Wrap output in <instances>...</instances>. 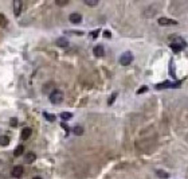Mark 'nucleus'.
<instances>
[{"mask_svg":"<svg viewBox=\"0 0 188 179\" xmlns=\"http://www.w3.org/2000/svg\"><path fill=\"white\" fill-rule=\"evenodd\" d=\"M73 131H74V133H75V135H82V133H83V128H82V127H78V125H77V127L74 128Z\"/></svg>","mask_w":188,"mask_h":179,"instance_id":"nucleus-21","label":"nucleus"},{"mask_svg":"<svg viewBox=\"0 0 188 179\" xmlns=\"http://www.w3.org/2000/svg\"><path fill=\"white\" fill-rule=\"evenodd\" d=\"M116 96H117V94H113V96L109 98V105H112V104H113V101L116 100Z\"/></svg>","mask_w":188,"mask_h":179,"instance_id":"nucleus-25","label":"nucleus"},{"mask_svg":"<svg viewBox=\"0 0 188 179\" xmlns=\"http://www.w3.org/2000/svg\"><path fill=\"white\" fill-rule=\"evenodd\" d=\"M35 159H36V155L34 152H28L27 155H26V163L31 164V163H34V162H35Z\"/></svg>","mask_w":188,"mask_h":179,"instance_id":"nucleus-9","label":"nucleus"},{"mask_svg":"<svg viewBox=\"0 0 188 179\" xmlns=\"http://www.w3.org/2000/svg\"><path fill=\"white\" fill-rule=\"evenodd\" d=\"M69 20H70L73 24H78V23L82 22V15L78 12H73L70 14V16H69Z\"/></svg>","mask_w":188,"mask_h":179,"instance_id":"nucleus-6","label":"nucleus"},{"mask_svg":"<svg viewBox=\"0 0 188 179\" xmlns=\"http://www.w3.org/2000/svg\"><path fill=\"white\" fill-rule=\"evenodd\" d=\"M69 1H70V0H55V4H57L58 7H65L69 4Z\"/></svg>","mask_w":188,"mask_h":179,"instance_id":"nucleus-19","label":"nucleus"},{"mask_svg":"<svg viewBox=\"0 0 188 179\" xmlns=\"http://www.w3.org/2000/svg\"><path fill=\"white\" fill-rule=\"evenodd\" d=\"M57 46L58 47H67L69 46V41L66 38H59L57 39Z\"/></svg>","mask_w":188,"mask_h":179,"instance_id":"nucleus-11","label":"nucleus"},{"mask_svg":"<svg viewBox=\"0 0 188 179\" xmlns=\"http://www.w3.org/2000/svg\"><path fill=\"white\" fill-rule=\"evenodd\" d=\"M23 152H24V147H23V145H18L16 150L13 151V155H15L16 158H19V156H22L23 155Z\"/></svg>","mask_w":188,"mask_h":179,"instance_id":"nucleus-12","label":"nucleus"},{"mask_svg":"<svg viewBox=\"0 0 188 179\" xmlns=\"http://www.w3.org/2000/svg\"><path fill=\"white\" fill-rule=\"evenodd\" d=\"M159 24L160 26H176L177 22L171 18H159Z\"/></svg>","mask_w":188,"mask_h":179,"instance_id":"nucleus-5","label":"nucleus"},{"mask_svg":"<svg viewBox=\"0 0 188 179\" xmlns=\"http://www.w3.org/2000/svg\"><path fill=\"white\" fill-rule=\"evenodd\" d=\"M104 36H106V38H110V36H112V34H110L109 31H105V32H104Z\"/></svg>","mask_w":188,"mask_h":179,"instance_id":"nucleus-26","label":"nucleus"},{"mask_svg":"<svg viewBox=\"0 0 188 179\" xmlns=\"http://www.w3.org/2000/svg\"><path fill=\"white\" fill-rule=\"evenodd\" d=\"M12 8H13V14H15V16H19L20 12H22V8H23V1L22 0H13L12 1Z\"/></svg>","mask_w":188,"mask_h":179,"instance_id":"nucleus-4","label":"nucleus"},{"mask_svg":"<svg viewBox=\"0 0 188 179\" xmlns=\"http://www.w3.org/2000/svg\"><path fill=\"white\" fill-rule=\"evenodd\" d=\"M83 3L89 7H96L99 3V0H83Z\"/></svg>","mask_w":188,"mask_h":179,"instance_id":"nucleus-16","label":"nucleus"},{"mask_svg":"<svg viewBox=\"0 0 188 179\" xmlns=\"http://www.w3.org/2000/svg\"><path fill=\"white\" fill-rule=\"evenodd\" d=\"M171 48H172L173 51H175V53H180V51L183 50V47L180 45H177V43H176V42H173V43H171Z\"/></svg>","mask_w":188,"mask_h":179,"instance_id":"nucleus-15","label":"nucleus"},{"mask_svg":"<svg viewBox=\"0 0 188 179\" xmlns=\"http://www.w3.org/2000/svg\"><path fill=\"white\" fill-rule=\"evenodd\" d=\"M176 43H177V45H180L183 48H184L185 46H187V43H185V42L183 41V38H176Z\"/></svg>","mask_w":188,"mask_h":179,"instance_id":"nucleus-22","label":"nucleus"},{"mask_svg":"<svg viewBox=\"0 0 188 179\" xmlns=\"http://www.w3.org/2000/svg\"><path fill=\"white\" fill-rule=\"evenodd\" d=\"M156 175L159 176V178H161V179H168L169 178V174L165 173V171H163V170H157Z\"/></svg>","mask_w":188,"mask_h":179,"instance_id":"nucleus-13","label":"nucleus"},{"mask_svg":"<svg viewBox=\"0 0 188 179\" xmlns=\"http://www.w3.org/2000/svg\"><path fill=\"white\" fill-rule=\"evenodd\" d=\"M93 54L96 55V57L101 58V57H104V55H105V50H104V47H102V46H96V47L93 48Z\"/></svg>","mask_w":188,"mask_h":179,"instance_id":"nucleus-8","label":"nucleus"},{"mask_svg":"<svg viewBox=\"0 0 188 179\" xmlns=\"http://www.w3.org/2000/svg\"><path fill=\"white\" fill-rule=\"evenodd\" d=\"M148 90V86H141L140 89L137 90V94H143V93H145Z\"/></svg>","mask_w":188,"mask_h":179,"instance_id":"nucleus-23","label":"nucleus"},{"mask_svg":"<svg viewBox=\"0 0 188 179\" xmlns=\"http://www.w3.org/2000/svg\"><path fill=\"white\" fill-rule=\"evenodd\" d=\"M71 117H73V115H71L70 112H62L61 113V118H62V120H70Z\"/></svg>","mask_w":188,"mask_h":179,"instance_id":"nucleus-18","label":"nucleus"},{"mask_svg":"<svg viewBox=\"0 0 188 179\" xmlns=\"http://www.w3.org/2000/svg\"><path fill=\"white\" fill-rule=\"evenodd\" d=\"M23 173H24V168H23L22 166H15L12 168V171H11V174H12L13 178H22Z\"/></svg>","mask_w":188,"mask_h":179,"instance_id":"nucleus-7","label":"nucleus"},{"mask_svg":"<svg viewBox=\"0 0 188 179\" xmlns=\"http://www.w3.org/2000/svg\"><path fill=\"white\" fill-rule=\"evenodd\" d=\"M10 123H11V125H12V127H16V124H18V120H16V118H11Z\"/></svg>","mask_w":188,"mask_h":179,"instance_id":"nucleus-24","label":"nucleus"},{"mask_svg":"<svg viewBox=\"0 0 188 179\" xmlns=\"http://www.w3.org/2000/svg\"><path fill=\"white\" fill-rule=\"evenodd\" d=\"M61 125H62V128H63L65 131H66L67 133H69V128H67V125H66V124H61Z\"/></svg>","mask_w":188,"mask_h":179,"instance_id":"nucleus-27","label":"nucleus"},{"mask_svg":"<svg viewBox=\"0 0 188 179\" xmlns=\"http://www.w3.org/2000/svg\"><path fill=\"white\" fill-rule=\"evenodd\" d=\"M132 61H133V55H132L131 51H125L124 54L120 57V63L122 66H128V65H131Z\"/></svg>","mask_w":188,"mask_h":179,"instance_id":"nucleus-3","label":"nucleus"},{"mask_svg":"<svg viewBox=\"0 0 188 179\" xmlns=\"http://www.w3.org/2000/svg\"><path fill=\"white\" fill-rule=\"evenodd\" d=\"M50 101L52 102V104H61L62 101H63V93L61 92V90H52V92L50 93Z\"/></svg>","mask_w":188,"mask_h":179,"instance_id":"nucleus-1","label":"nucleus"},{"mask_svg":"<svg viewBox=\"0 0 188 179\" xmlns=\"http://www.w3.org/2000/svg\"><path fill=\"white\" fill-rule=\"evenodd\" d=\"M31 135H32V129H31V128H24V129L22 131V139L27 140Z\"/></svg>","mask_w":188,"mask_h":179,"instance_id":"nucleus-10","label":"nucleus"},{"mask_svg":"<svg viewBox=\"0 0 188 179\" xmlns=\"http://www.w3.org/2000/svg\"><path fill=\"white\" fill-rule=\"evenodd\" d=\"M0 144H1V145H8V144H10V139H8V136L1 135V136H0Z\"/></svg>","mask_w":188,"mask_h":179,"instance_id":"nucleus-14","label":"nucleus"},{"mask_svg":"<svg viewBox=\"0 0 188 179\" xmlns=\"http://www.w3.org/2000/svg\"><path fill=\"white\" fill-rule=\"evenodd\" d=\"M43 116H45V118H46V120H48V121H54V120H55V116H52L51 113L45 112V113H43Z\"/></svg>","mask_w":188,"mask_h":179,"instance_id":"nucleus-20","label":"nucleus"},{"mask_svg":"<svg viewBox=\"0 0 188 179\" xmlns=\"http://www.w3.org/2000/svg\"><path fill=\"white\" fill-rule=\"evenodd\" d=\"M32 179H42V178H40V176H34Z\"/></svg>","mask_w":188,"mask_h":179,"instance_id":"nucleus-28","label":"nucleus"},{"mask_svg":"<svg viewBox=\"0 0 188 179\" xmlns=\"http://www.w3.org/2000/svg\"><path fill=\"white\" fill-rule=\"evenodd\" d=\"M180 86V82H171V81H164L161 83H157L156 85V89L161 90V89H172V88H179Z\"/></svg>","mask_w":188,"mask_h":179,"instance_id":"nucleus-2","label":"nucleus"},{"mask_svg":"<svg viewBox=\"0 0 188 179\" xmlns=\"http://www.w3.org/2000/svg\"><path fill=\"white\" fill-rule=\"evenodd\" d=\"M7 24H8V20H7V18L3 15V14H0V27H6Z\"/></svg>","mask_w":188,"mask_h":179,"instance_id":"nucleus-17","label":"nucleus"}]
</instances>
